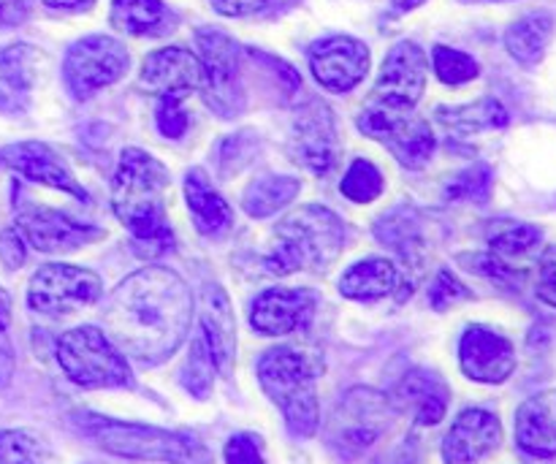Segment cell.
<instances>
[{"label": "cell", "instance_id": "obj_10", "mask_svg": "<svg viewBox=\"0 0 556 464\" xmlns=\"http://www.w3.org/2000/svg\"><path fill=\"white\" fill-rule=\"evenodd\" d=\"M130 65V54L117 38L87 36L71 43L65 52L63 76L76 98H90L92 92L123 79Z\"/></svg>", "mask_w": 556, "mask_h": 464}, {"label": "cell", "instance_id": "obj_43", "mask_svg": "<svg viewBox=\"0 0 556 464\" xmlns=\"http://www.w3.org/2000/svg\"><path fill=\"white\" fill-rule=\"evenodd\" d=\"M27 259L25 239L16 228H9V231L0 234V261H3L5 269H20Z\"/></svg>", "mask_w": 556, "mask_h": 464}, {"label": "cell", "instance_id": "obj_24", "mask_svg": "<svg viewBox=\"0 0 556 464\" xmlns=\"http://www.w3.org/2000/svg\"><path fill=\"white\" fill-rule=\"evenodd\" d=\"M41 54L27 43L0 49V112H20L38 79Z\"/></svg>", "mask_w": 556, "mask_h": 464}, {"label": "cell", "instance_id": "obj_38", "mask_svg": "<svg viewBox=\"0 0 556 464\" xmlns=\"http://www.w3.org/2000/svg\"><path fill=\"white\" fill-rule=\"evenodd\" d=\"M470 297H472L470 288H467L465 283L448 269L440 272V275L434 277L432 288H429V304H432L434 310H440V313L448 308H456L459 302H467Z\"/></svg>", "mask_w": 556, "mask_h": 464}, {"label": "cell", "instance_id": "obj_40", "mask_svg": "<svg viewBox=\"0 0 556 464\" xmlns=\"http://www.w3.org/2000/svg\"><path fill=\"white\" fill-rule=\"evenodd\" d=\"M157 128L166 139H179L188 130V114L179 106V96H163L157 103Z\"/></svg>", "mask_w": 556, "mask_h": 464}, {"label": "cell", "instance_id": "obj_41", "mask_svg": "<svg viewBox=\"0 0 556 464\" xmlns=\"http://www.w3.org/2000/svg\"><path fill=\"white\" fill-rule=\"evenodd\" d=\"M223 456H226V464H266L264 446H261V440L250 432L233 435L226 443Z\"/></svg>", "mask_w": 556, "mask_h": 464}, {"label": "cell", "instance_id": "obj_46", "mask_svg": "<svg viewBox=\"0 0 556 464\" xmlns=\"http://www.w3.org/2000/svg\"><path fill=\"white\" fill-rule=\"evenodd\" d=\"M11 378H14V351H11V342L5 340L3 329H0V389H5Z\"/></svg>", "mask_w": 556, "mask_h": 464}, {"label": "cell", "instance_id": "obj_26", "mask_svg": "<svg viewBox=\"0 0 556 464\" xmlns=\"http://www.w3.org/2000/svg\"><path fill=\"white\" fill-rule=\"evenodd\" d=\"M554 36V16L548 11H532L505 30V49L519 65H538Z\"/></svg>", "mask_w": 556, "mask_h": 464}, {"label": "cell", "instance_id": "obj_20", "mask_svg": "<svg viewBox=\"0 0 556 464\" xmlns=\"http://www.w3.org/2000/svg\"><path fill=\"white\" fill-rule=\"evenodd\" d=\"M139 85L155 96H179L190 90H204V65L193 52L182 47H166L147 54L141 65Z\"/></svg>", "mask_w": 556, "mask_h": 464}, {"label": "cell", "instance_id": "obj_19", "mask_svg": "<svg viewBox=\"0 0 556 464\" xmlns=\"http://www.w3.org/2000/svg\"><path fill=\"white\" fill-rule=\"evenodd\" d=\"M0 161L16 172L20 177L30 179V183L47 185V188L63 190V193L76 196V199L87 201V190L81 188L79 179L74 177L63 158L41 141H20V145H9L0 150Z\"/></svg>", "mask_w": 556, "mask_h": 464}, {"label": "cell", "instance_id": "obj_7", "mask_svg": "<svg viewBox=\"0 0 556 464\" xmlns=\"http://www.w3.org/2000/svg\"><path fill=\"white\" fill-rule=\"evenodd\" d=\"M199 60L204 65V101L220 117H237L244 109L242 71H239V47L226 33L201 27L195 33Z\"/></svg>", "mask_w": 556, "mask_h": 464}, {"label": "cell", "instance_id": "obj_6", "mask_svg": "<svg viewBox=\"0 0 556 464\" xmlns=\"http://www.w3.org/2000/svg\"><path fill=\"white\" fill-rule=\"evenodd\" d=\"M58 362L71 384L81 389H119L134 386L128 362L106 337V331L96 326H79L65 331L58 340Z\"/></svg>", "mask_w": 556, "mask_h": 464}, {"label": "cell", "instance_id": "obj_9", "mask_svg": "<svg viewBox=\"0 0 556 464\" xmlns=\"http://www.w3.org/2000/svg\"><path fill=\"white\" fill-rule=\"evenodd\" d=\"M389 418L391 402L380 391L351 389L331 413L326 424V438L337 451L358 454L386 432Z\"/></svg>", "mask_w": 556, "mask_h": 464}, {"label": "cell", "instance_id": "obj_48", "mask_svg": "<svg viewBox=\"0 0 556 464\" xmlns=\"http://www.w3.org/2000/svg\"><path fill=\"white\" fill-rule=\"evenodd\" d=\"M9 324H11V299H9V293L3 291V288H0V329H9Z\"/></svg>", "mask_w": 556, "mask_h": 464}, {"label": "cell", "instance_id": "obj_1", "mask_svg": "<svg viewBox=\"0 0 556 464\" xmlns=\"http://www.w3.org/2000/svg\"><path fill=\"white\" fill-rule=\"evenodd\" d=\"M106 337L136 362L155 367L185 342L193 297L168 266H144L125 277L101 310Z\"/></svg>", "mask_w": 556, "mask_h": 464}, {"label": "cell", "instance_id": "obj_34", "mask_svg": "<svg viewBox=\"0 0 556 464\" xmlns=\"http://www.w3.org/2000/svg\"><path fill=\"white\" fill-rule=\"evenodd\" d=\"M179 380H182L185 391H190L195 400H206L210 397L212 384H215V359H212L204 337H195L190 342L188 362H185L182 373H179Z\"/></svg>", "mask_w": 556, "mask_h": 464}, {"label": "cell", "instance_id": "obj_14", "mask_svg": "<svg viewBox=\"0 0 556 464\" xmlns=\"http://www.w3.org/2000/svg\"><path fill=\"white\" fill-rule=\"evenodd\" d=\"M16 231L41 253H71V250H79L103 237L101 228L90 226V223H76L74 217L49 210V206L22 210L16 215Z\"/></svg>", "mask_w": 556, "mask_h": 464}, {"label": "cell", "instance_id": "obj_4", "mask_svg": "<svg viewBox=\"0 0 556 464\" xmlns=\"http://www.w3.org/2000/svg\"><path fill=\"white\" fill-rule=\"evenodd\" d=\"M76 427L96 446L114 456L168 464H210L212 456L204 446L190 435L168 432V429L144 427V424H123L101 416H76Z\"/></svg>", "mask_w": 556, "mask_h": 464}, {"label": "cell", "instance_id": "obj_13", "mask_svg": "<svg viewBox=\"0 0 556 464\" xmlns=\"http://www.w3.org/2000/svg\"><path fill=\"white\" fill-rule=\"evenodd\" d=\"M427 54L418 43L400 41L386 54L383 68L375 81V103L391 109H413L427 87Z\"/></svg>", "mask_w": 556, "mask_h": 464}, {"label": "cell", "instance_id": "obj_49", "mask_svg": "<svg viewBox=\"0 0 556 464\" xmlns=\"http://www.w3.org/2000/svg\"><path fill=\"white\" fill-rule=\"evenodd\" d=\"M421 3H424V0H394V5L400 11H413V9H418Z\"/></svg>", "mask_w": 556, "mask_h": 464}, {"label": "cell", "instance_id": "obj_44", "mask_svg": "<svg viewBox=\"0 0 556 464\" xmlns=\"http://www.w3.org/2000/svg\"><path fill=\"white\" fill-rule=\"evenodd\" d=\"M212 9L223 16H248L266 5V0H210Z\"/></svg>", "mask_w": 556, "mask_h": 464}, {"label": "cell", "instance_id": "obj_33", "mask_svg": "<svg viewBox=\"0 0 556 464\" xmlns=\"http://www.w3.org/2000/svg\"><path fill=\"white\" fill-rule=\"evenodd\" d=\"M0 464H54V456L38 435L9 429L0 432Z\"/></svg>", "mask_w": 556, "mask_h": 464}, {"label": "cell", "instance_id": "obj_47", "mask_svg": "<svg viewBox=\"0 0 556 464\" xmlns=\"http://www.w3.org/2000/svg\"><path fill=\"white\" fill-rule=\"evenodd\" d=\"M47 5H52V9H65V11H85L90 9L96 0H43Z\"/></svg>", "mask_w": 556, "mask_h": 464}, {"label": "cell", "instance_id": "obj_18", "mask_svg": "<svg viewBox=\"0 0 556 464\" xmlns=\"http://www.w3.org/2000/svg\"><path fill=\"white\" fill-rule=\"evenodd\" d=\"M503 443V424L483 407H467L443 440L445 464H481Z\"/></svg>", "mask_w": 556, "mask_h": 464}, {"label": "cell", "instance_id": "obj_29", "mask_svg": "<svg viewBox=\"0 0 556 464\" xmlns=\"http://www.w3.org/2000/svg\"><path fill=\"white\" fill-rule=\"evenodd\" d=\"M375 234L383 244H389L402 261H418L421 259L424 248H427V239H424V221L416 210L410 206H400V210L389 212L386 217H380V223L375 226Z\"/></svg>", "mask_w": 556, "mask_h": 464}, {"label": "cell", "instance_id": "obj_2", "mask_svg": "<svg viewBox=\"0 0 556 464\" xmlns=\"http://www.w3.org/2000/svg\"><path fill=\"white\" fill-rule=\"evenodd\" d=\"M166 193V166L144 150H125L112 183V206L114 215L134 234L139 255H161L172 248Z\"/></svg>", "mask_w": 556, "mask_h": 464}, {"label": "cell", "instance_id": "obj_31", "mask_svg": "<svg viewBox=\"0 0 556 464\" xmlns=\"http://www.w3.org/2000/svg\"><path fill=\"white\" fill-rule=\"evenodd\" d=\"M299 190L302 183L293 177H258L244 188L242 206L250 217H269L291 204Z\"/></svg>", "mask_w": 556, "mask_h": 464}, {"label": "cell", "instance_id": "obj_42", "mask_svg": "<svg viewBox=\"0 0 556 464\" xmlns=\"http://www.w3.org/2000/svg\"><path fill=\"white\" fill-rule=\"evenodd\" d=\"M538 299L556 310V244L543 250L538 261Z\"/></svg>", "mask_w": 556, "mask_h": 464}, {"label": "cell", "instance_id": "obj_16", "mask_svg": "<svg viewBox=\"0 0 556 464\" xmlns=\"http://www.w3.org/2000/svg\"><path fill=\"white\" fill-rule=\"evenodd\" d=\"M459 364L462 373L476 384H505L516 369L514 342L486 326H470L462 335Z\"/></svg>", "mask_w": 556, "mask_h": 464}, {"label": "cell", "instance_id": "obj_11", "mask_svg": "<svg viewBox=\"0 0 556 464\" xmlns=\"http://www.w3.org/2000/svg\"><path fill=\"white\" fill-rule=\"evenodd\" d=\"M101 293L103 283L96 272L74 264H47L30 277L27 304L41 315H68L96 304Z\"/></svg>", "mask_w": 556, "mask_h": 464}, {"label": "cell", "instance_id": "obj_5", "mask_svg": "<svg viewBox=\"0 0 556 464\" xmlns=\"http://www.w3.org/2000/svg\"><path fill=\"white\" fill-rule=\"evenodd\" d=\"M258 380L266 397L282 411L296 438H313L318 429V391L315 369L293 348H271L258 362Z\"/></svg>", "mask_w": 556, "mask_h": 464}, {"label": "cell", "instance_id": "obj_45", "mask_svg": "<svg viewBox=\"0 0 556 464\" xmlns=\"http://www.w3.org/2000/svg\"><path fill=\"white\" fill-rule=\"evenodd\" d=\"M27 14H30V5H27L25 0H3V3H0V25H22V22L27 20Z\"/></svg>", "mask_w": 556, "mask_h": 464}, {"label": "cell", "instance_id": "obj_12", "mask_svg": "<svg viewBox=\"0 0 556 464\" xmlns=\"http://www.w3.org/2000/svg\"><path fill=\"white\" fill-rule=\"evenodd\" d=\"M288 152L299 166L318 174V177L334 168L337 158H340V141H337L334 117H331V109L326 103L309 101L307 106L299 109L291 125Z\"/></svg>", "mask_w": 556, "mask_h": 464}, {"label": "cell", "instance_id": "obj_32", "mask_svg": "<svg viewBox=\"0 0 556 464\" xmlns=\"http://www.w3.org/2000/svg\"><path fill=\"white\" fill-rule=\"evenodd\" d=\"M541 242H543V231L538 226H530V223L500 221L497 226L489 231L492 253L500 255L503 261L530 255L532 250H538V244Z\"/></svg>", "mask_w": 556, "mask_h": 464}, {"label": "cell", "instance_id": "obj_36", "mask_svg": "<svg viewBox=\"0 0 556 464\" xmlns=\"http://www.w3.org/2000/svg\"><path fill=\"white\" fill-rule=\"evenodd\" d=\"M432 65L443 85H465V81H472L481 74V65H478L476 58L451 47H434Z\"/></svg>", "mask_w": 556, "mask_h": 464}, {"label": "cell", "instance_id": "obj_39", "mask_svg": "<svg viewBox=\"0 0 556 464\" xmlns=\"http://www.w3.org/2000/svg\"><path fill=\"white\" fill-rule=\"evenodd\" d=\"M462 261L467 264V269L478 272V275L489 277V280L497 283H519L521 272H516L508 261H503L500 255L486 253V255H462Z\"/></svg>", "mask_w": 556, "mask_h": 464}, {"label": "cell", "instance_id": "obj_23", "mask_svg": "<svg viewBox=\"0 0 556 464\" xmlns=\"http://www.w3.org/2000/svg\"><path fill=\"white\" fill-rule=\"evenodd\" d=\"M516 443L535 460L556 456V389L530 397L516 411Z\"/></svg>", "mask_w": 556, "mask_h": 464}, {"label": "cell", "instance_id": "obj_27", "mask_svg": "<svg viewBox=\"0 0 556 464\" xmlns=\"http://www.w3.org/2000/svg\"><path fill=\"white\" fill-rule=\"evenodd\" d=\"M400 283V272L386 259H364L340 277V293L356 302H378Z\"/></svg>", "mask_w": 556, "mask_h": 464}, {"label": "cell", "instance_id": "obj_22", "mask_svg": "<svg viewBox=\"0 0 556 464\" xmlns=\"http://www.w3.org/2000/svg\"><path fill=\"white\" fill-rule=\"evenodd\" d=\"M451 391L440 375L429 369H413L394 389V407L410 411L418 427H434L445 418Z\"/></svg>", "mask_w": 556, "mask_h": 464}, {"label": "cell", "instance_id": "obj_25", "mask_svg": "<svg viewBox=\"0 0 556 464\" xmlns=\"http://www.w3.org/2000/svg\"><path fill=\"white\" fill-rule=\"evenodd\" d=\"M185 199H188V210L201 234L217 237V234L228 231V226L233 221L231 206L212 188L210 179H206V174L201 168H193L185 177Z\"/></svg>", "mask_w": 556, "mask_h": 464}, {"label": "cell", "instance_id": "obj_50", "mask_svg": "<svg viewBox=\"0 0 556 464\" xmlns=\"http://www.w3.org/2000/svg\"><path fill=\"white\" fill-rule=\"evenodd\" d=\"M380 464H413V462H407V454H394V456H389V460L380 462Z\"/></svg>", "mask_w": 556, "mask_h": 464}, {"label": "cell", "instance_id": "obj_3", "mask_svg": "<svg viewBox=\"0 0 556 464\" xmlns=\"http://www.w3.org/2000/svg\"><path fill=\"white\" fill-rule=\"evenodd\" d=\"M345 248V226L331 210L309 204L288 215L275 228V242L266 255V272L277 277L299 269H326Z\"/></svg>", "mask_w": 556, "mask_h": 464}, {"label": "cell", "instance_id": "obj_21", "mask_svg": "<svg viewBox=\"0 0 556 464\" xmlns=\"http://www.w3.org/2000/svg\"><path fill=\"white\" fill-rule=\"evenodd\" d=\"M201 329H204L201 337L215 359V367L223 375H231L233 359H237V321L220 286H204L201 291Z\"/></svg>", "mask_w": 556, "mask_h": 464}, {"label": "cell", "instance_id": "obj_17", "mask_svg": "<svg viewBox=\"0 0 556 464\" xmlns=\"http://www.w3.org/2000/svg\"><path fill=\"white\" fill-rule=\"evenodd\" d=\"M315 308L318 297L307 288H269L253 302L250 326L266 337L291 335L296 329H307Z\"/></svg>", "mask_w": 556, "mask_h": 464}, {"label": "cell", "instance_id": "obj_8", "mask_svg": "<svg viewBox=\"0 0 556 464\" xmlns=\"http://www.w3.org/2000/svg\"><path fill=\"white\" fill-rule=\"evenodd\" d=\"M358 128L369 139L383 141L391 155L407 168L427 166L438 145L427 120L410 114V109H391L375 101L358 114Z\"/></svg>", "mask_w": 556, "mask_h": 464}, {"label": "cell", "instance_id": "obj_15", "mask_svg": "<svg viewBox=\"0 0 556 464\" xmlns=\"http://www.w3.org/2000/svg\"><path fill=\"white\" fill-rule=\"evenodd\" d=\"M309 68L320 87L331 92H348L367 76V43L351 36L320 38L309 49Z\"/></svg>", "mask_w": 556, "mask_h": 464}, {"label": "cell", "instance_id": "obj_37", "mask_svg": "<svg viewBox=\"0 0 556 464\" xmlns=\"http://www.w3.org/2000/svg\"><path fill=\"white\" fill-rule=\"evenodd\" d=\"M489 188H492V168L486 163H476V166L465 168L454 183L448 185L445 196L448 199H472L483 201L489 196Z\"/></svg>", "mask_w": 556, "mask_h": 464}, {"label": "cell", "instance_id": "obj_30", "mask_svg": "<svg viewBox=\"0 0 556 464\" xmlns=\"http://www.w3.org/2000/svg\"><path fill=\"white\" fill-rule=\"evenodd\" d=\"M438 120L448 130L459 136L481 134V130L505 128L510 123L508 112L497 98H481L476 103H465V106H440Z\"/></svg>", "mask_w": 556, "mask_h": 464}, {"label": "cell", "instance_id": "obj_28", "mask_svg": "<svg viewBox=\"0 0 556 464\" xmlns=\"http://www.w3.org/2000/svg\"><path fill=\"white\" fill-rule=\"evenodd\" d=\"M174 22L163 0H112V25L128 36H163Z\"/></svg>", "mask_w": 556, "mask_h": 464}, {"label": "cell", "instance_id": "obj_35", "mask_svg": "<svg viewBox=\"0 0 556 464\" xmlns=\"http://www.w3.org/2000/svg\"><path fill=\"white\" fill-rule=\"evenodd\" d=\"M340 190L345 199L356 201V204H369V201H375L383 193V174L378 172L375 163L358 158V161H353V166L348 168L345 177H342Z\"/></svg>", "mask_w": 556, "mask_h": 464}]
</instances>
